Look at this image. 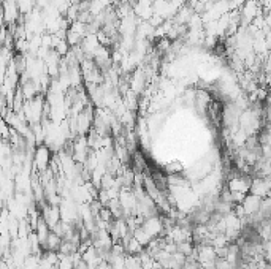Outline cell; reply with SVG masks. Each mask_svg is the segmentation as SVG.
Returning a JSON list of instances; mask_svg holds the SVG:
<instances>
[{
    "mask_svg": "<svg viewBox=\"0 0 271 269\" xmlns=\"http://www.w3.org/2000/svg\"><path fill=\"white\" fill-rule=\"evenodd\" d=\"M146 89V75H144V70H141V68H136V70L132 73V76H130V89L135 95L144 92Z\"/></svg>",
    "mask_w": 271,
    "mask_h": 269,
    "instance_id": "7",
    "label": "cell"
},
{
    "mask_svg": "<svg viewBox=\"0 0 271 269\" xmlns=\"http://www.w3.org/2000/svg\"><path fill=\"white\" fill-rule=\"evenodd\" d=\"M141 228L149 234V236L154 239L157 238L159 234H162L165 231V227H163V220L159 219L157 215H152V217H146V219L143 220V225Z\"/></svg>",
    "mask_w": 271,
    "mask_h": 269,
    "instance_id": "5",
    "label": "cell"
},
{
    "mask_svg": "<svg viewBox=\"0 0 271 269\" xmlns=\"http://www.w3.org/2000/svg\"><path fill=\"white\" fill-rule=\"evenodd\" d=\"M251 195L259 196V198H268L270 195V180L268 178H256L251 180L249 185Z\"/></svg>",
    "mask_w": 271,
    "mask_h": 269,
    "instance_id": "6",
    "label": "cell"
},
{
    "mask_svg": "<svg viewBox=\"0 0 271 269\" xmlns=\"http://www.w3.org/2000/svg\"><path fill=\"white\" fill-rule=\"evenodd\" d=\"M262 198L254 196V195H249V196H244L241 207H243V212L244 215H254L259 211V206H260Z\"/></svg>",
    "mask_w": 271,
    "mask_h": 269,
    "instance_id": "10",
    "label": "cell"
},
{
    "mask_svg": "<svg viewBox=\"0 0 271 269\" xmlns=\"http://www.w3.org/2000/svg\"><path fill=\"white\" fill-rule=\"evenodd\" d=\"M167 171H168V175H181V171H182V163L178 162V160H173L167 165Z\"/></svg>",
    "mask_w": 271,
    "mask_h": 269,
    "instance_id": "13",
    "label": "cell"
},
{
    "mask_svg": "<svg viewBox=\"0 0 271 269\" xmlns=\"http://www.w3.org/2000/svg\"><path fill=\"white\" fill-rule=\"evenodd\" d=\"M171 2V5L176 8V10H179V8H182V6H186L187 5V0H170Z\"/></svg>",
    "mask_w": 271,
    "mask_h": 269,
    "instance_id": "14",
    "label": "cell"
},
{
    "mask_svg": "<svg viewBox=\"0 0 271 269\" xmlns=\"http://www.w3.org/2000/svg\"><path fill=\"white\" fill-rule=\"evenodd\" d=\"M249 185H251V179L249 178H241V176H235L229 180V192L230 193H243L246 195L249 192Z\"/></svg>",
    "mask_w": 271,
    "mask_h": 269,
    "instance_id": "8",
    "label": "cell"
},
{
    "mask_svg": "<svg viewBox=\"0 0 271 269\" xmlns=\"http://www.w3.org/2000/svg\"><path fill=\"white\" fill-rule=\"evenodd\" d=\"M132 236L139 242V244H141L143 247H146L147 244H149V242H151V236H149V234H147L141 227H138L136 230H134V234H132Z\"/></svg>",
    "mask_w": 271,
    "mask_h": 269,
    "instance_id": "12",
    "label": "cell"
},
{
    "mask_svg": "<svg viewBox=\"0 0 271 269\" xmlns=\"http://www.w3.org/2000/svg\"><path fill=\"white\" fill-rule=\"evenodd\" d=\"M16 5H17V10H19L21 16H27L33 8H37L35 0H17Z\"/></svg>",
    "mask_w": 271,
    "mask_h": 269,
    "instance_id": "11",
    "label": "cell"
},
{
    "mask_svg": "<svg viewBox=\"0 0 271 269\" xmlns=\"http://www.w3.org/2000/svg\"><path fill=\"white\" fill-rule=\"evenodd\" d=\"M138 21H149L152 18V0H135L132 6Z\"/></svg>",
    "mask_w": 271,
    "mask_h": 269,
    "instance_id": "4",
    "label": "cell"
},
{
    "mask_svg": "<svg viewBox=\"0 0 271 269\" xmlns=\"http://www.w3.org/2000/svg\"><path fill=\"white\" fill-rule=\"evenodd\" d=\"M32 162H33L35 171H38V173L46 171L49 168V163H51V149L45 144H38L37 149H35V152H33Z\"/></svg>",
    "mask_w": 271,
    "mask_h": 269,
    "instance_id": "2",
    "label": "cell"
},
{
    "mask_svg": "<svg viewBox=\"0 0 271 269\" xmlns=\"http://www.w3.org/2000/svg\"><path fill=\"white\" fill-rule=\"evenodd\" d=\"M43 220L46 222V225L49 227V230H52L56 227V225L60 222V212H59V206H46L45 211L41 214Z\"/></svg>",
    "mask_w": 271,
    "mask_h": 269,
    "instance_id": "9",
    "label": "cell"
},
{
    "mask_svg": "<svg viewBox=\"0 0 271 269\" xmlns=\"http://www.w3.org/2000/svg\"><path fill=\"white\" fill-rule=\"evenodd\" d=\"M240 27H248L257 16L262 13L259 0H248L240 6Z\"/></svg>",
    "mask_w": 271,
    "mask_h": 269,
    "instance_id": "1",
    "label": "cell"
},
{
    "mask_svg": "<svg viewBox=\"0 0 271 269\" xmlns=\"http://www.w3.org/2000/svg\"><path fill=\"white\" fill-rule=\"evenodd\" d=\"M3 8V22H5V27H14L19 21L21 14L19 10H17V5L14 0H6V2L2 3Z\"/></svg>",
    "mask_w": 271,
    "mask_h": 269,
    "instance_id": "3",
    "label": "cell"
}]
</instances>
